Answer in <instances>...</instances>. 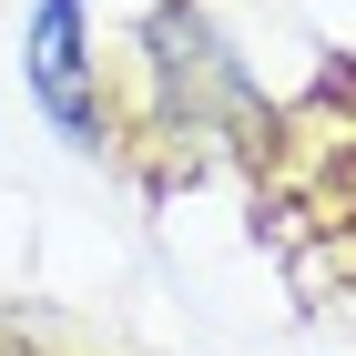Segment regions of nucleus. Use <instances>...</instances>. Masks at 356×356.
<instances>
[{"label": "nucleus", "instance_id": "f257e3e1", "mask_svg": "<svg viewBox=\"0 0 356 356\" xmlns=\"http://www.w3.org/2000/svg\"><path fill=\"white\" fill-rule=\"evenodd\" d=\"M31 82L51 102V122L72 143H102V102H92V61H82V0H41V21H31Z\"/></svg>", "mask_w": 356, "mask_h": 356}]
</instances>
